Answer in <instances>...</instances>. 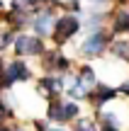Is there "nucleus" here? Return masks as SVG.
Instances as JSON below:
<instances>
[{"label": "nucleus", "mask_w": 129, "mask_h": 131, "mask_svg": "<svg viewBox=\"0 0 129 131\" xmlns=\"http://www.w3.org/2000/svg\"><path fill=\"white\" fill-rule=\"evenodd\" d=\"M115 37L117 34L112 32L110 27H102V29H97V32H88L85 37H83V41H81V56H85V58L102 56L105 51H110V44L115 41Z\"/></svg>", "instance_id": "1"}, {"label": "nucleus", "mask_w": 129, "mask_h": 131, "mask_svg": "<svg viewBox=\"0 0 129 131\" xmlns=\"http://www.w3.org/2000/svg\"><path fill=\"white\" fill-rule=\"evenodd\" d=\"M83 29L81 24V15H73V12H63L61 17H58L56 22V29H54V37L51 41L56 44V49L66 46L68 41H71L73 37H78V32Z\"/></svg>", "instance_id": "2"}, {"label": "nucleus", "mask_w": 129, "mask_h": 131, "mask_svg": "<svg viewBox=\"0 0 129 131\" xmlns=\"http://www.w3.org/2000/svg\"><path fill=\"white\" fill-rule=\"evenodd\" d=\"M58 17H61V15H56V10H51L49 5H39L37 15L32 17V29H34V34L42 37V39H51Z\"/></svg>", "instance_id": "3"}, {"label": "nucleus", "mask_w": 129, "mask_h": 131, "mask_svg": "<svg viewBox=\"0 0 129 131\" xmlns=\"http://www.w3.org/2000/svg\"><path fill=\"white\" fill-rule=\"evenodd\" d=\"M42 68L44 73H56V75H68L73 68V61L61 51V49H46L42 53Z\"/></svg>", "instance_id": "4"}, {"label": "nucleus", "mask_w": 129, "mask_h": 131, "mask_svg": "<svg viewBox=\"0 0 129 131\" xmlns=\"http://www.w3.org/2000/svg\"><path fill=\"white\" fill-rule=\"evenodd\" d=\"M39 95L46 97L49 102L51 100H61V95L66 92V75H56V73H44L37 83Z\"/></svg>", "instance_id": "5"}, {"label": "nucleus", "mask_w": 129, "mask_h": 131, "mask_svg": "<svg viewBox=\"0 0 129 131\" xmlns=\"http://www.w3.org/2000/svg\"><path fill=\"white\" fill-rule=\"evenodd\" d=\"M12 49H15V53H17L19 58H24V56H42V53L46 51L44 39L37 37V34H17Z\"/></svg>", "instance_id": "6"}, {"label": "nucleus", "mask_w": 129, "mask_h": 131, "mask_svg": "<svg viewBox=\"0 0 129 131\" xmlns=\"http://www.w3.org/2000/svg\"><path fill=\"white\" fill-rule=\"evenodd\" d=\"M29 78H32L29 66L24 63L22 58H17V61H10L5 66L3 75H0V85H3V88H10V85H15V83H27Z\"/></svg>", "instance_id": "7"}, {"label": "nucleus", "mask_w": 129, "mask_h": 131, "mask_svg": "<svg viewBox=\"0 0 129 131\" xmlns=\"http://www.w3.org/2000/svg\"><path fill=\"white\" fill-rule=\"evenodd\" d=\"M117 97H120V90L117 88L97 83V88L88 95V102H90V107L95 109V114H97V112H102V107H105L107 102H112V100H117Z\"/></svg>", "instance_id": "8"}, {"label": "nucleus", "mask_w": 129, "mask_h": 131, "mask_svg": "<svg viewBox=\"0 0 129 131\" xmlns=\"http://www.w3.org/2000/svg\"><path fill=\"white\" fill-rule=\"evenodd\" d=\"M107 22V12H102V10H83L81 12V24L85 32H97V29H102Z\"/></svg>", "instance_id": "9"}, {"label": "nucleus", "mask_w": 129, "mask_h": 131, "mask_svg": "<svg viewBox=\"0 0 129 131\" xmlns=\"http://www.w3.org/2000/svg\"><path fill=\"white\" fill-rule=\"evenodd\" d=\"M66 95L78 102V100H88V95H90V92L81 85V80H78L76 73H68L66 75Z\"/></svg>", "instance_id": "10"}, {"label": "nucleus", "mask_w": 129, "mask_h": 131, "mask_svg": "<svg viewBox=\"0 0 129 131\" xmlns=\"http://www.w3.org/2000/svg\"><path fill=\"white\" fill-rule=\"evenodd\" d=\"M78 80H81V85L88 90V92H93V90L97 88V73H95V68H93L90 63H83L81 68H78Z\"/></svg>", "instance_id": "11"}, {"label": "nucleus", "mask_w": 129, "mask_h": 131, "mask_svg": "<svg viewBox=\"0 0 129 131\" xmlns=\"http://www.w3.org/2000/svg\"><path fill=\"white\" fill-rule=\"evenodd\" d=\"M110 53L117 61L129 63V37H115V41L110 44Z\"/></svg>", "instance_id": "12"}, {"label": "nucleus", "mask_w": 129, "mask_h": 131, "mask_svg": "<svg viewBox=\"0 0 129 131\" xmlns=\"http://www.w3.org/2000/svg\"><path fill=\"white\" fill-rule=\"evenodd\" d=\"M46 119L51 124H66V117H63V100H51L46 104Z\"/></svg>", "instance_id": "13"}, {"label": "nucleus", "mask_w": 129, "mask_h": 131, "mask_svg": "<svg viewBox=\"0 0 129 131\" xmlns=\"http://www.w3.org/2000/svg\"><path fill=\"white\" fill-rule=\"evenodd\" d=\"M63 117H66V124L68 122H78L81 119V104L76 100H63Z\"/></svg>", "instance_id": "14"}, {"label": "nucleus", "mask_w": 129, "mask_h": 131, "mask_svg": "<svg viewBox=\"0 0 129 131\" xmlns=\"http://www.w3.org/2000/svg\"><path fill=\"white\" fill-rule=\"evenodd\" d=\"M100 126H112V129H122V122H120V117H117L115 112H97V119H95Z\"/></svg>", "instance_id": "15"}, {"label": "nucleus", "mask_w": 129, "mask_h": 131, "mask_svg": "<svg viewBox=\"0 0 129 131\" xmlns=\"http://www.w3.org/2000/svg\"><path fill=\"white\" fill-rule=\"evenodd\" d=\"M73 131H100V124H97L95 119L81 117L78 122H73Z\"/></svg>", "instance_id": "16"}, {"label": "nucleus", "mask_w": 129, "mask_h": 131, "mask_svg": "<svg viewBox=\"0 0 129 131\" xmlns=\"http://www.w3.org/2000/svg\"><path fill=\"white\" fill-rule=\"evenodd\" d=\"M15 37H17V34L10 27H0V51H5L10 44H15Z\"/></svg>", "instance_id": "17"}, {"label": "nucleus", "mask_w": 129, "mask_h": 131, "mask_svg": "<svg viewBox=\"0 0 129 131\" xmlns=\"http://www.w3.org/2000/svg\"><path fill=\"white\" fill-rule=\"evenodd\" d=\"M117 90H120V95H124V97H129V78H127V80H124V83H122V85H120Z\"/></svg>", "instance_id": "18"}, {"label": "nucleus", "mask_w": 129, "mask_h": 131, "mask_svg": "<svg viewBox=\"0 0 129 131\" xmlns=\"http://www.w3.org/2000/svg\"><path fill=\"white\" fill-rule=\"evenodd\" d=\"M88 3H90L93 7H105V5L110 3V0H88Z\"/></svg>", "instance_id": "19"}, {"label": "nucleus", "mask_w": 129, "mask_h": 131, "mask_svg": "<svg viewBox=\"0 0 129 131\" xmlns=\"http://www.w3.org/2000/svg\"><path fill=\"white\" fill-rule=\"evenodd\" d=\"M46 131H68V129H66V126H61V124H56V126H49Z\"/></svg>", "instance_id": "20"}, {"label": "nucleus", "mask_w": 129, "mask_h": 131, "mask_svg": "<svg viewBox=\"0 0 129 131\" xmlns=\"http://www.w3.org/2000/svg\"><path fill=\"white\" fill-rule=\"evenodd\" d=\"M100 131H122V129H112V126H100Z\"/></svg>", "instance_id": "21"}, {"label": "nucleus", "mask_w": 129, "mask_h": 131, "mask_svg": "<svg viewBox=\"0 0 129 131\" xmlns=\"http://www.w3.org/2000/svg\"><path fill=\"white\" fill-rule=\"evenodd\" d=\"M3 70H5V63H3V58H0V75H3Z\"/></svg>", "instance_id": "22"}, {"label": "nucleus", "mask_w": 129, "mask_h": 131, "mask_svg": "<svg viewBox=\"0 0 129 131\" xmlns=\"http://www.w3.org/2000/svg\"><path fill=\"white\" fill-rule=\"evenodd\" d=\"M0 15H5V5L3 3H0Z\"/></svg>", "instance_id": "23"}, {"label": "nucleus", "mask_w": 129, "mask_h": 131, "mask_svg": "<svg viewBox=\"0 0 129 131\" xmlns=\"http://www.w3.org/2000/svg\"><path fill=\"white\" fill-rule=\"evenodd\" d=\"M3 90H5V88H3V85H0V97H3Z\"/></svg>", "instance_id": "24"}, {"label": "nucleus", "mask_w": 129, "mask_h": 131, "mask_svg": "<svg viewBox=\"0 0 129 131\" xmlns=\"http://www.w3.org/2000/svg\"><path fill=\"white\" fill-rule=\"evenodd\" d=\"M117 3H120V5H122V3H124V0H117Z\"/></svg>", "instance_id": "25"}, {"label": "nucleus", "mask_w": 129, "mask_h": 131, "mask_svg": "<svg viewBox=\"0 0 129 131\" xmlns=\"http://www.w3.org/2000/svg\"><path fill=\"white\" fill-rule=\"evenodd\" d=\"M39 3H46V0H39Z\"/></svg>", "instance_id": "26"}]
</instances>
